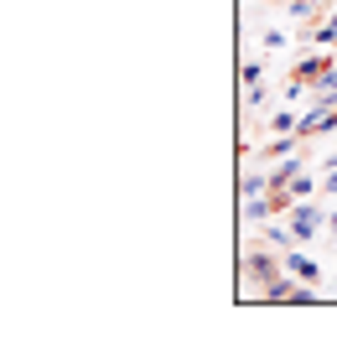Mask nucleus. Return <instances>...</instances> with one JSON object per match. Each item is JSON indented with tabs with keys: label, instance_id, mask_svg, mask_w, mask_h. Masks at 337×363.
<instances>
[{
	"label": "nucleus",
	"instance_id": "obj_12",
	"mask_svg": "<svg viewBox=\"0 0 337 363\" xmlns=\"http://www.w3.org/2000/svg\"><path fill=\"white\" fill-rule=\"evenodd\" d=\"M327 223H332V234H337V213H332V218H327Z\"/></svg>",
	"mask_w": 337,
	"mask_h": 363
},
{
	"label": "nucleus",
	"instance_id": "obj_3",
	"mask_svg": "<svg viewBox=\"0 0 337 363\" xmlns=\"http://www.w3.org/2000/svg\"><path fill=\"white\" fill-rule=\"evenodd\" d=\"M322 223H327V218H322V208H306V203H296V208H291V234H296V239H311Z\"/></svg>",
	"mask_w": 337,
	"mask_h": 363
},
{
	"label": "nucleus",
	"instance_id": "obj_7",
	"mask_svg": "<svg viewBox=\"0 0 337 363\" xmlns=\"http://www.w3.org/2000/svg\"><path fill=\"white\" fill-rule=\"evenodd\" d=\"M301 172V161H280L275 172H270V187H291V177Z\"/></svg>",
	"mask_w": 337,
	"mask_h": 363
},
{
	"label": "nucleus",
	"instance_id": "obj_8",
	"mask_svg": "<svg viewBox=\"0 0 337 363\" xmlns=\"http://www.w3.org/2000/svg\"><path fill=\"white\" fill-rule=\"evenodd\" d=\"M285 6H291L296 21H316V6H322V0H285Z\"/></svg>",
	"mask_w": 337,
	"mask_h": 363
},
{
	"label": "nucleus",
	"instance_id": "obj_10",
	"mask_svg": "<svg viewBox=\"0 0 337 363\" xmlns=\"http://www.w3.org/2000/svg\"><path fill=\"white\" fill-rule=\"evenodd\" d=\"M311 187H316V182H311V177H306V172H296V177H291V192H296V197H306V192H311Z\"/></svg>",
	"mask_w": 337,
	"mask_h": 363
},
{
	"label": "nucleus",
	"instance_id": "obj_2",
	"mask_svg": "<svg viewBox=\"0 0 337 363\" xmlns=\"http://www.w3.org/2000/svg\"><path fill=\"white\" fill-rule=\"evenodd\" d=\"M332 73V57L327 52H316V57H301L296 62V68H291V84H285V94H306V89H316V84H322V78Z\"/></svg>",
	"mask_w": 337,
	"mask_h": 363
},
{
	"label": "nucleus",
	"instance_id": "obj_4",
	"mask_svg": "<svg viewBox=\"0 0 337 363\" xmlns=\"http://www.w3.org/2000/svg\"><path fill=\"white\" fill-rule=\"evenodd\" d=\"M285 270H291L296 280H311V286H316V280H322V265H316L311 255H296V250L285 255Z\"/></svg>",
	"mask_w": 337,
	"mask_h": 363
},
{
	"label": "nucleus",
	"instance_id": "obj_6",
	"mask_svg": "<svg viewBox=\"0 0 337 363\" xmlns=\"http://www.w3.org/2000/svg\"><path fill=\"white\" fill-rule=\"evenodd\" d=\"M270 192V172L260 177V172H249V177H239V197H265Z\"/></svg>",
	"mask_w": 337,
	"mask_h": 363
},
{
	"label": "nucleus",
	"instance_id": "obj_5",
	"mask_svg": "<svg viewBox=\"0 0 337 363\" xmlns=\"http://www.w3.org/2000/svg\"><path fill=\"white\" fill-rule=\"evenodd\" d=\"M311 94H316V104H311V109H337V68H332V73H327Z\"/></svg>",
	"mask_w": 337,
	"mask_h": 363
},
{
	"label": "nucleus",
	"instance_id": "obj_9",
	"mask_svg": "<svg viewBox=\"0 0 337 363\" xmlns=\"http://www.w3.org/2000/svg\"><path fill=\"white\" fill-rule=\"evenodd\" d=\"M316 47H337V21H322L316 26V37H311Z\"/></svg>",
	"mask_w": 337,
	"mask_h": 363
},
{
	"label": "nucleus",
	"instance_id": "obj_11",
	"mask_svg": "<svg viewBox=\"0 0 337 363\" xmlns=\"http://www.w3.org/2000/svg\"><path fill=\"white\" fill-rule=\"evenodd\" d=\"M322 192H337V167H332V172L322 177Z\"/></svg>",
	"mask_w": 337,
	"mask_h": 363
},
{
	"label": "nucleus",
	"instance_id": "obj_1",
	"mask_svg": "<svg viewBox=\"0 0 337 363\" xmlns=\"http://www.w3.org/2000/svg\"><path fill=\"white\" fill-rule=\"evenodd\" d=\"M239 280H249V286H270V280H280V259L270 250H244L239 255Z\"/></svg>",
	"mask_w": 337,
	"mask_h": 363
}]
</instances>
